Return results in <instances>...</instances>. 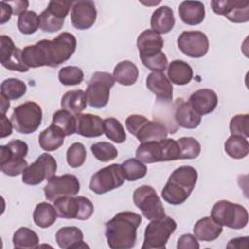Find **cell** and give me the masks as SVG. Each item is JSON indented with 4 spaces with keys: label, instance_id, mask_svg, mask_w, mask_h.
Returning <instances> with one entry per match:
<instances>
[{
    "label": "cell",
    "instance_id": "obj_25",
    "mask_svg": "<svg viewBox=\"0 0 249 249\" xmlns=\"http://www.w3.org/2000/svg\"><path fill=\"white\" fill-rule=\"evenodd\" d=\"M174 120L176 124L184 128L193 129L196 128L201 122V116H199L189 104L182 98L177 99L174 107Z\"/></svg>",
    "mask_w": 249,
    "mask_h": 249
},
{
    "label": "cell",
    "instance_id": "obj_31",
    "mask_svg": "<svg viewBox=\"0 0 249 249\" xmlns=\"http://www.w3.org/2000/svg\"><path fill=\"white\" fill-rule=\"evenodd\" d=\"M64 137L65 134L61 129L53 124H51L49 127L41 131L38 137V142L43 150L53 152L63 145Z\"/></svg>",
    "mask_w": 249,
    "mask_h": 249
},
{
    "label": "cell",
    "instance_id": "obj_38",
    "mask_svg": "<svg viewBox=\"0 0 249 249\" xmlns=\"http://www.w3.org/2000/svg\"><path fill=\"white\" fill-rule=\"evenodd\" d=\"M0 89V95H3L9 100H15L25 94L27 87L26 84L21 80L16 78H8L2 82Z\"/></svg>",
    "mask_w": 249,
    "mask_h": 249
},
{
    "label": "cell",
    "instance_id": "obj_47",
    "mask_svg": "<svg viewBox=\"0 0 249 249\" xmlns=\"http://www.w3.org/2000/svg\"><path fill=\"white\" fill-rule=\"evenodd\" d=\"M231 135H238L247 138L249 136V115L238 114L231 118L230 122Z\"/></svg>",
    "mask_w": 249,
    "mask_h": 249
},
{
    "label": "cell",
    "instance_id": "obj_4",
    "mask_svg": "<svg viewBox=\"0 0 249 249\" xmlns=\"http://www.w3.org/2000/svg\"><path fill=\"white\" fill-rule=\"evenodd\" d=\"M136 158L144 163L177 160H180V147L177 140L171 138L143 142L136 150Z\"/></svg>",
    "mask_w": 249,
    "mask_h": 249
},
{
    "label": "cell",
    "instance_id": "obj_10",
    "mask_svg": "<svg viewBox=\"0 0 249 249\" xmlns=\"http://www.w3.org/2000/svg\"><path fill=\"white\" fill-rule=\"evenodd\" d=\"M114 84L115 80L110 73L102 71L94 72L85 91L88 104L95 109L105 107L109 101L110 89Z\"/></svg>",
    "mask_w": 249,
    "mask_h": 249
},
{
    "label": "cell",
    "instance_id": "obj_54",
    "mask_svg": "<svg viewBox=\"0 0 249 249\" xmlns=\"http://www.w3.org/2000/svg\"><path fill=\"white\" fill-rule=\"evenodd\" d=\"M0 101H1V114H6V112L10 108V101L3 95H0Z\"/></svg>",
    "mask_w": 249,
    "mask_h": 249
},
{
    "label": "cell",
    "instance_id": "obj_20",
    "mask_svg": "<svg viewBox=\"0 0 249 249\" xmlns=\"http://www.w3.org/2000/svg\"><path fill=\"white\" fill-rule=\"evenodd\" d=\"M97 12L92 1L82 0L73 2L71 8L72 25L79 30L90 28L96 20Z\"/></svg>",
    "mask_w": 249,
    "mask_h": 249
},
{
    "label": "cell",
    "instance_id": "obj_16",
    "mask_svg": "<svg viewBox=\"0 0 249 249\" xmlns=\"http://www.w3.org/2000/svg\"><path fill=\"white\" fill-rule=\"evenodd\" d=\"M80 192V182L73 174L53 176L44 188L45 197L50 201L63 196H73Z\"/></svg>",
    "mask_w": 249,
    "mask_h": 249
},
{
    "label": "cell",
    "instance_id": "obj_23",
    "mask_svg": "<svg viewBox=\"0 0 249 249\" xmlns=\"http://www.w3.org/2000/svg\"><path fill=\"white\" fill-rule=\"evenodd\" d=\"M191 107L199 115L212 113L218 105V95L210 89H200L191 94L188 100Z\"/></svg>",
    "mask_w": 249,
    "mask_h": 249
},
{
    "label": "cell",
    "instance_id": "obj_42",
    "mask_svg": "<svg viewBox=\"0 0 249 249\" xmlns=\"http://www.w3.org/2000/svg\"><path fill=\"white\" fill-rule=\"evenodd\" d=\"M180 147V160L196 159L200 154V144L194 137H181L177 140Z\"/></svg>",
    "mask_w": 249,
    "mask_h": 249
},
{
    "label": "cell",
    "instance_id": "obj_36",
    "mask_svg": "<svg viewBox=\"0 0 249 249\" xmlns=\"http://www.w3.org/2000/svg\"><path fill=\"white\" fill-rule=\"evenodd\" d=\"M225 151L232 159H244L249 153L247 138L238 135H231L225 142Z\"/></svg>",
    "mask_w": 249,
    "mask_h": 249
},
{
    "label": "cell",
    "instance_id": "obj_15",
    "mask_svg": "<svg viewBox=\"0 0 249 249\" xmlns=\"http://www.w3.org/2000/svg\"><path fill=\"white\" fill-rule=\"evenodd\" d=\"M73 2L69 1H50L48 7L40 14V28L49 33L59 31L67 17Z\"/></svg>",
    "mask_w": 249,
    "mask_h": 249
},
{
    "label": "cell",
    "instance_id": "obj_2",
    "mask_svg": "<svg viewBox=\"0 0 249 249\" xmlns=\"http://www.w3.org/2000/svg\"><path fill=\"white\" fill-rule=\"evenodd\" d=\"M196 181V169L190 165H182L170 174L161 191V196L169 204H182L190 196Z\"/></svg>",
    "mask_w": 249,
    "mask_h": 249
},
{
    "label": "cell",
    "instance_id": "obj_6",
    "mask_svg": "<svg viewBox=\"0 0 249 249\" xmlns=\"http://www.w3.org/2000/svg\"><path fill=\"white\" fill-rule=\"evenodd\" d=\"M125 126L129 133L134 135L140 143L159 141L166 138L168 129L160 121H150L143 115L133 114L126 118Z\"/></svg>",
    "mask_w": 249,
    "mask_h": 249
},
{
    "label": "cell",
    "instance_id": "obj_52",
    "mask_svg": "<svg viewBox=\"0 0 249 249\" xmlns=\"http://www.w3.org/2000/svg\"><path fill=\"white\" fill-rule=\"evenodd\" d=\"M9 4L13 8V13L14 15H20L21 13L27 11L28 7V2L27 1H10Z\"/></svg>",
    "mask_w": 249,
    "mask_h": 249
},
{
    "label": "cell",
    "instance_id": "obj_11",
    "mask_svg": "<svg viewBox=\"0 0 249 249\" xmlns=\"http://www.w3.org/2000/svg\"><path fill=\"white\" fill-rule=\"evenodd\" d=\"M57 216L63 219L88 220L94 211L92 202L85 196H63L53 201Z\"/></svg>",
    "mask_w": 249,
    "mask_h": 249
},
{
    "label": "cell",
    "instance_id": "obj_22",
    "mask_svg": "<svg viewBox=\"0 0 249 249\" xmlns=\"http://www.w3.org/2000/svg\"><path fill=\"white\" fill-rule=\"evenodd\" d=\"M146 87L156 95L158 101L165 103L172 101L173 87L163 72L150 73L146 79Z\"/></svg>",
    "mask_w": 249,
    "mask_h": 249
},
{
    "label": "cell",
    "instance_id": "obj_27",
    "mask_svg": "<svg viewBox=\"0 0 249 249\" xmlns=\"http://www.w3.org/2000/svg\"><path fill=\"white\" fill-rule=\"evenodd\" d=\"M181 20L189 25L201 23L205 18V8L199 1H183L178 8Z\"/></svg>",
    "mask_w": 249,
    "mask_h": 249
},
{
    "label": "cell",
    "instance_id": "obj_46",
    "mask_svg": "<svg viewBox=\"0 0 249 249\" xmlns=\"http://www.w3.org/2000/svg\"><path fill=\"white\" fill-rule=\"evenodd\" d=\"M87 158V151L84 144L80 142L73 143L66 152V160L69 166L78 168L82 166Z\"/></svg>",
    "mask_w": 249,
    "mask_h": 249
},
{
    "label": "cell",
    "instance_id": "obj_53",
    "mask_svg": "<svg viewBox=\"0 0 249 249\" xmlns=\"http://www.w3.org/2000/svg\"><path fill=\"white\" fill-rule=\"evenodd\" d=\"M242 243L244 244H248V237H236V238H232L229 241L227 247L228 248H246L244 245H242Z\"/></svg>",
    "mask_w": 249,
    "mask_h": 249
},
{
    "label": "cell",
    "instance_id": "obj_24",
    "mask_svg": "<svg viewBox=\"0 0 249 249\" xmlns=\"http://www.w3.org/2000/svg\"><path fill=\"white\" fill-rule=\"evenodd\" d=\"M77 127L76 133L84 137L92 138L101 136L104 133L103 120L92 114H78L76 115Z\"/></svg>",
    "mask_w": 249,
    "mask_h": 249
},
{
    "label": "cell",
    "instance_id": "obj_28",
    "mask_svg": "<svg viewBox=\"0 0 249 249\" xmlns=\"http://www.w3.org/2000/svg\"><path fill=\"white\" fill-rule=\"evenodd\" d=\"M175 24L173 10L168 6L156 9L151 17L152 30L159 34H166L172 30Z\"/></svg>",
    "mask_w": 249,
    "mask_h": 249
},
{
    "label": "cell",
    "instance_id": "obj_35",
    "mask_svg": "<svg viewBox=\"0 0 249 249\" xmlns=\"http://www.w3.org/2000/svg\"><path fill=\"white\" fill-rule=\"evenodd\" d=\"M13 244L17 249H34L39 246V236L33 230L21 227L15 231Z\"/></svg>",
    "mask_w": 249,
    "mask_h": 249
},
{
    "label": "cell",
    "instance_id": "obj_12",
    "mask_svg": "<svg viewBox=\"0 0 249 249\" xmlns=\"http://www.w3.org/2000/svg\"><path fill=\"white\" fill-rule=\"evenodd\" d=\"M133 201L147 220H157L165 216L160 196L149 185H142L134 191Z\"/></svg>",
    "mask_w": 249,
    "mask_h": 249
},
{
    "label": "cell",
    "instance_id": "obj_17",
    "mask_svg": "<svg viewBox=\"0 0 249 249\" xmlns=\"http://www.w3.org/2000/svg\"><path fill=\"white\" fill-rule=\"evenodd\" d=\"M177 46L185 55L198 58L207 53L209 41L207 36L201 31H184L177 39Z\"/></svg>",
    "mask_w": 249,
    "mask_h": 249
},
{
    "label": "cell",
    "instance_id": "obj_37",
    "mask_svg": "<svg viewBox=\"0 0 249 249\" xmlns=\"http://www.w3.org/2000/svg\"><path fill=\"white\" fill-rule=\"evenodd\" d=\"M52 124L61 129L62 132L65 134V136L72 135L76 133V127H77L76 115H73L64 109L58 110L53 116Z\"/></svg>",
    "mask_w": 249,
    "mask_h": 249
},
{
    "label": "cell",
    "instance_id": "obj_34",
    "mask_svg": "<svg viewBox=\"0 0 249 249\" xmlns=\"http://www.w3.org/2000/svg\"><path fill=\"white\" fill-rule=\"evenodd\" d=\"M56 218V210L54 206L49 202L38 203L33 211V221L38 227L42 229L51 227L53 224H54Z\"/></svg>",
    "mask_w": 249,
    "mask_h": 249
},
{
    "label": "cell",
    "instance_id": "obj_41",
    "mask_svg": "<svg viewBox=\"0 0 249 249\" xmlns=\"http://www.w3.org/2000/svg\"><path fill=\"white\" fill-rule=\"evenodd\" d=\"M40 27V18L34 11H25L18 16V28L25 35L33 34Z\"/></svg>",
    "mask_w": 249,
    "mask_h": 249
},
{
    "label": "cell",
    "instance_id": "obj_14",
    "mask_svg": "<svg viewBox=\"0 0 249 249\" xmlns=\"http://www.w3.org/2000/svg\"><path fill=\"white\" fill-rule=\"evenodd\" d=\"M56 169L55 159L48 153H43L23 171L21 180L26 185H39L44 180H50L54 176Z\"/></svg>",
    "mask_w": 249,
    "mask_h": 249
},
{
    "label": "cell",
    "instance_id": "obj_49",
    "mask_svg": "<svg viewBox=\"0 0 249 249\" xmlns=\"http://www.w3.org/2000/svg\"><path fill=\"white\" fill-rule=\"evenodd\" d=\"M178 249H198L199 244L196 240V237L192 234H183L179 237L177 242Z\"/></svg>",
    "mask_w": 249,
    "mask_h": 249
},
{
    "label": "cell",
    "instance_id": "obj_51",
    "mask_svg": "<svg viewBox=\"0 0 249 249\" xmlns=\"http://www.w3.org/2000/svg\"><path fill=\"white\" fill-rule=\"evenodd\" d=\"M0 5H1V19H0V22H1V24H4L5 22H7L11 19L12 14H14V13H13V8L9 4V2L1 1Z\"/></svg>",
    "mask_w": 249,
    "mask_h": 249
},
{
    "label": "cell",
    "instance_id": "obj_44",
    "mask_svg": "<svg viewBox=\"0 0 249 249\" xmlns=\"http://www.w3.org/2000/svg\"><path fill=\"white\" fill-rule=\"evenodd\" d=\"M22 61L28 68L45 66V60L41 49L37 44L26 46L22 50Z\"/></svg>",
    "mask_w": 249,
    "mask_h": 249
},
{
    "label": "cell",
    "instance_id": "obj_18",
    "mask_svg": "<svg viewBox=\"0 0 249 249\" xmlns=\"http://www.w3.org/2000/svg\"><path fill=\"white\" fill-rule=\"evenodd\" d=\"M210 5L215 14L222 15L234 23L249 20V1L247 0H212Z\"/></svg>",
    "mask_w": 249,
    "mask_h": 249
},
{
    "label": "cell",
    "instance_id": "obj_13",
    "mask_svg": "<svg viewBox=\"0 0 249 249\" xmlns=\"http://www.w3.org/2000/svg\"><path fill=\"white\" fill-rule=\"evenodd\" d=\"M125 177L121 164H111L95 172L89 182V190L97 195H103L121 187Z\"/></svg>",
    "mask_w": 249,
    "mask_h": 249
},
{
    "label": "cell",
    "instance_id": "obj_30",
    "mask_svg": "<svg viewBox=\"0 0 249 249\" xmlns=\"http://www.w3.org/2000/svg\"><path fill=\"white\" fill-rule=\"evenodd\" d=\"M168 80L178 86L189 84L193 79V69L184 60L175 59L167 67Z\"/></svg>",
    "mask_w": 249,
    "mask_h": 249
},
{
    "label": "cell",
    "instance_id": "obj_9",
    "mask_svg": "<svg viewBox=\"0 0 249 249\" xmlns=\"http://www.w3.org/2000/svg\"><path fill=\"white\" fill-rule=\"evenodd\" d=\"M177 228L176 222L169 216L152 220L144 232L142 249H165L168 238Z\"/></svg>",
    "mask_w": 249,
    "mask_h": 249
},
{
    "label": "cell",
    "instance_id": "obj_40",
    "mask_svg": "<svg viewBox=\"0 0 249 249\" xmlns=\"http://www.w3.org/2000/svg\"><path fill=\"white\" fill-rule=\"evenodd\" d=\"M104 133L107 138L115 143H123L126 139V133L121 122L115 118H107L103 120Z\"/></svg>",
    "mask_w": 249,
    "mask_h": 249
},
{
    "label": "cell",
    "instance_id": "obj_39",
    "mask_svg": "<svg viewBox=\"0 0 249 249\" xmlns=\"http://www.w3.org/2000/svg\"><path fill=\"white\" fill-rule=\"evenodd\" d=\"M122 168L127 181H137L147 173V166L138 159H128L122 164Z\"/></svg>",
    "mask_w": 249,
    "mask_h": 249
},
{
    "label": "cell",
    "instance_id": "obj_45",
    "mask_svg": "<svg viewBox=\"0 0 249 249\" xmlns=\"http://www.w3.org/2000/svg\"><path fill=\"white\" fill-rule=\"evenodd\" d=\"M58 80L63 86H76L83 82L84 72L77 66H65L59 70Z\"/></svg>",
    "mask_w": 249,
    "mask_h": 249
},
{
    "label": "cell",
    "instance_id": "obj_26",
    "mask_svg": "<svg viewBox=\"0 0 249 249\" xmlns=\"http://www.w3.org/2000/svg\"><path fill=\"white\" fill-rule=\"evenodd\" d=\"M83 239V231L77 227H62L55 233L56 243L62 249L88 247Z\"/></svg>",
    "mask_w": 249,
    "mask_h": 249
},
{
    "label": "cell",
    "instance_id": "obj_5",
    "mask_svg": "<svg viewBox=\"0 0 249 249\" xmlns=\"http://www.w3.org/2000/svg\"><path fill=\"white\" fill-rule=\"evenodd\" d=\"M28 153L27 144L19 139H14L0 146V168L8 176H18L27 168L25 156Z\"/></svg>",
    "mask_w": 249,
    "mask_h": 249
},
{
    "label": "cell",
    "instance_id": "obj_43",
    "mask_svg": "<svg viewBox=\"0 0 249 249\" xmlns=\"http://www.w3.org/2000/svg\"><path fill=\"white\" fill-rule=\"evenodd\" d=\"M90 151L94 158L102 162H107L115 160L118 156L117 148L109 142H97L90 146Z\"/></svg>",
    "mask_w": 249,
    "mask_h": 249
},
{
    "label": "cell",
    "instance_id": "obj_48",
    "mask_svg": "<svg viewBox=\"0 0 249 249\" xmlns=\"http://www.w3.org/2000/svg\"><path fill=\"white\" fill-rule=\"evenodd\" d=\"M141 61L148 69L152 70L153 72H158V71L162 72L163 70H165L167 63H168L167 57L163 52H161L160 53H159L156 56L141 59Z\"/></svg>",
    "mask_w": 249,
    "mask_h": 249
},
{
    "label": "cell",
    "instance_id": "obj_1",
    "mask_svg": "<svg viewBox=\"0 0 249 249\" xmlns=\"http://www.w3.org/2000/svg\"><path fill=\"white\" fill-rule=\"evenodd\" d=\"M142 218L139 214L130 211L117 213L105 224L107 244L112 249H130L135 246L137 229Z\"/></svg>",
    "mask_w": 249,
    "mask_h": 249
},
{
    "label": "cell",
    "instance_id": "obj_8",
    "mask_svg": "<svg viewBox=\"0 0 249 249\" xmlns=\"http://www.w3.org/2000/svg\"><path fill=\"white\" fill-rule=\"evenodd\" d=\"M42 109L34 101H26L17 106L11 116V122L17 132L30 134L35 132L42 122Z\"/></svg>",
    "mask_w": 249,
    "mask_h": 249
},
{
    "label": "cell",
    "instance_id": "obj_19",
    "mask_svg": "<svg viewBox=\"0 0 249 249\" xmlns=\"http://www.w3.org/2000/svg\"><path fill=\"white\" fill-rule=\"evenodd\" d=\"M22 50L17 48L11 37L0 36V61L2 66L12 71L27 72L28 67L22 61Z\"/></svg>",
    "mask_w": 249,
    "mask_h": 249
},
{
    "label": "cell",
    "instance_id": "obj_32",
    "mask_svg": "<svg viewBox=\"0 0 249 249\" xmlns=\"http://www.w3.org/2000/svg\"><path fill=\"white\" fill-rule=\"evenodd\" d=\"M61 108L73 115L81 114L88 105L86 92L82 89H74L66 91L60 102Z\"/></svg>",
    "mask_w": 249,
    "mask_h": 249
},
{
    "label": "cell",
    "instance_id": "obj_3",
    "mask_svg": "<svg viewBox=\"0 0 249 249\" xmlns=\"http://www.w3.org/2000/svg\"><path fill=\"white\" fill-rule=\"evenodd\" d=\"M42 51L45 66L57 67L68 60L76 51V37L69 32H62L53 40H41L36 43Z\"/></svg>",
    "mask_w": 249,
    "mask_h": 249
},
{
    "label": "cell",
    "instance_id": "obj_29",
    "mask_svg": "<svg viewBox=\"0 0 249 249\" xmlns=\"http://www.w3.org/2000/svg\"><path fill=\"white\" fill-rule=\"evenodd\" d=\"M193 231L197 239L209 242L220 236L223 231V227L217 224L211 217H204L195 224Z\"/></svg>",
    "mask_w": 249,
    "mask_h": 249
},
{
    "label": "cell",
    "instance_id": "obj_50",
    "mask_svg": "<svg viewBox=\"0 0 249 249\" xmlns=\"http://www.w3.org/2000/svg\"><path fill=\"white\" fill-rule=\"evenodd\" d=\"M1 132H0V137L5 138L7 136H10L12 134L13 130V124L12 122L6 117V115L1 114Z\"/></svg>",
    "mask_w": 249,
    "mask_h": 249
},
{
    "label": "cell",
    "instance_id": "obj_33",
    "mask_svg": "<svg viewBox=\"0 0 249 249\" xmlns=\"http://www.w3.org/2000/svg\"><path fill=\"white\" fill-rule=\"evenodd\" d=\"M138 75L139 71L137 66L129 60L119 62L113 71L114 80L124 86H131L135 84Z\"/></svg>",
    "mask_w": 249,
    "mask_h": 249
},
{
    "label": "cell",
    "instance_id": "obj_7",
    "mask_svg": "<svg viewBox=\"0 0 249 249\" xmlns=\"http://www.w3.org/2000/svg\"><path fill=\"white\" fill-rule=\"evenodd\" d=\"M211 218L222 227L240 230L247 226L248 212L240 204L219 200L212 207Z\"/></svg>",
    "mask_w": 249,
    "mask_h": 249
},
{
    "label": "cell",
    "instance_id": "obj_21",
    "mask_svg": "<svg viewBox=\"0 0 249 249\" xmlns=\"http://www.w3.org/2000/svg\"><path fill=\"white\" fill-rule=\"evenodd\" d=\"M163 39L160 34L152 29H146L137 37V49L140 59L153 57L160 53L163 47Z\"/></svg>",
    "mask_w": 249,
    "mask_h": 249
}]
</instances>
